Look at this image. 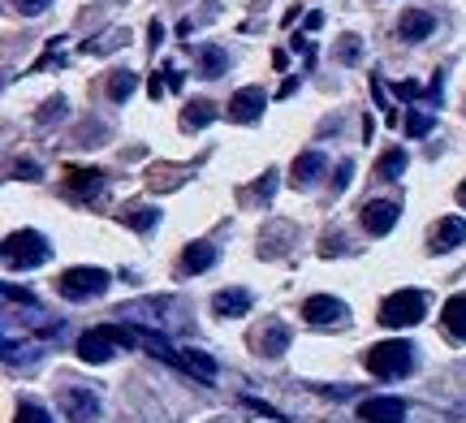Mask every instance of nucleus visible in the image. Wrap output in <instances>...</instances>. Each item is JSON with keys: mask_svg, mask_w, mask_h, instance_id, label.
<instances>
[{"mask_svg": "<svg viewBox=\"0 0 466 423\" xmlns=\"http://www.w3.org/2000/svg\"><path fill=\"white\" fill-rule=\"evenodd\" d=\"M130 346H143V333L130 328V324H100L78 337V358L83 363H108L116 350H130Z\"/></svg>", "mask_w": 466, "mask_h": 423, "instance_id": "1", "label": "nucleus"}, {"mask_svg": "<svg viewBox=\"0 0 466 423\" xmlns=\"http://www.w3.org/2000/svg\"><path fill=\"white\" fill-rule=\"evenodd\" d=\"M367 372L380 376V380H393V376H406L415 368V346L410 341H376V346H367Z\"/></svg>", "mask_w": 466, "mask_h": 423, "instance_id": "2", "label": "nucleus"}, {"mask_svg": "<svg viewBox=\"0 0 466 423\" xmlns=\"http://www.w3.org/2000/svg\"><path fill=\"white\" fill-rule=\"evenodd\" d=\"M48 255H52L48 237L35 234V229H17V234L5 237V268H14V272L39 268V264H48Z\"/></svg>", "mask_w": 466, "mask_h": 423, "instance_id": "3", "label": "nucleus"}, {"mask_svg": "<svg viewBox=\"0 0 466 423\" xmlns=\"http://www.w3.org/2000/svg\"><path fill=\"white\" fill-rule=\"evenodd\" d=\"M423 316H428V298H423L419 289H398V294H389L380 303V316H376V320H380L384 328H415Z\"/></svg>", "mask_w": 466, "mask_h": 423, "instance_id": "4", "label": "nucleus"}, {"mask_svg": "<svg viewBox=\"0 0 466 423\" xmlns=\"http://www.w3.org/2000/svg\"><path fill=\"white\" fill-rule=\"evenodd\" d=\"M56 289H61V298H69V303L100 298L104 289H108V272L104 268H69V272H61Z\"/></svg>", "mask_w": 466, "mask_h": 423, "instance_id": "5", "label": "nucleus"}, {"mask_svg": "<svg viewBox=\"0 0 466 423\" xmlns=\"http://www.w3.org/2000/svg\"><path fill=\"white\" fill-rule=\"evenodd\" d=\"M56 407H61V415L74 423H86V419H96L100 415V398L91 389H78V385H66L61 389V398H56Z\"/></svg>", "mask_w": 466, "mask_h": 423, "instance_id": "6", "label": "nucleus"}, {"mask_svg": "<svg viewBox=\"0 0 466 423\" xmlns=\"http://www.w3.org/2000/svg\"><path fill=\"white\" fill-rule=\"evenodd\" d=\"M346 303L341 298H329V294H316V298H307L302 303V320L316 324V328H329V324H346Z\"/></svg>", "mask_w": 466, "mask_h": 423, "instance_id": "7", "label": "nucleus"}, {"mask_svg": "<svg viewBox=\"0 0 466 423\" xmlns=\"http://www.w3.org/2000/svg\"><path fill=\"white\" fill-rule=\"evenodd\" d=\"M359 220H363L367 234H389L393 225L401 220V207L393 204V199H371V204H363V212H359Z\"/></svg>", "mask_w": 466, "mask_h": 423, "instance_id": "8", "label": "nucleus"}, {"mask_svg": "<svg viewBox=\"0 0 466 423\" xmlns=\"http://www.w3.org/2000/svg\"><path fill=\"white\" fill-rule=\"evenodd\" d=\"M359 419L367 423H401L406 419V402L401 398H367L359 407Z\"/></svg>", "mask_w": 466, "mask_h": 423, "instance_id": "9", "label": "nucleus"}, {"mask_svg": "<svg viewBox=\"0 0 466 423\" xmlns=\"http://www.w3.org/2000/svg\"><path fill=\"white\" fill-rule=\"evenodd\" d=\"M319 173H324V156H319V152L294 156V165H289V186H294V190H311L319 182Z\"/></svg>", "mask_w": 466, "mask_h": 423, "instance_id": "10", "label": "nucleus"}, {"mask_svg": "<svg viewBox=\"0 0 466 423\" xmlns=\"http://www.w3.org/2000/svg\"><path fill=\"white\" fill-rule=\"evenodd\" d=\"M250 346L259 350V355H268V358H277V355H285L289 350V328H285L281 320H268L255 337H250Z\"/></svg>", "mask_w": 466, "mask_h": 423, "instance_id": "11", "label": "nucleus"}, {"mask_svg": "<svg viewBox=\"0 0 466 423\" xmlns=\"http://www.w3.org/2000/svg\"><path fill=\"white\" fill-rule=\"evenodd\" d=\"M264 104H268V96L259 86H242V91L229 100V121H242V126H247V121H255L264 113Z\"/></svg>", "mask_w": 466, "mask_h": 423, "instance_id": "12", "label": "nucleus"}, {"mask_svg": "<svg viewBox=\"0 0 466 423\" xmlns=\"http://www.w3.org/2000/svg\"><path fill=\"white\" fill-rule=\"evenodd\" d=\"M432 31H436V17L428 9H406L398 22V39H406V44H423Z\"/></svg>", "mask_w": 466, "mask_h": 423, "instance_id": "13", "label": "nucleus"}, {"mask_svg": "<svg viewBox=\"0 0 466 423\" xmlns=\"http://www.w3.org/2000/svg\"><path fill=\"white\" fill-rule=\"evenodd\" d=\"M66 190L74 199H96L104 190V173L100 169H66Z\"/></svg>", "mask_w": 466, "mask_h": 423, "instance_id": "14", "label": "nucleus"}, {"mask_svg": "<svg viewBox=\"0 0 466 423\" xmlns=\"http://www.w3.org/2000/svg\"><path fill=\"white\" fill-rule=\"evenodd\" d=\"M466 242V220L462 217H445L432 229V251H453Z\"/></svg>", "mask_w": 466, "mask_h": 423, "instance_id": "15", "label": "nucleus"}, {"mask_svg": "<svg viewBox=\"0 0 466 423\" xmlns=\"http://www.w3.org/2000/svg\"><path fill=\"white\" fill-rule=\"evenodd\" d=\"M212 311L225 316V320H238V316H247L250 311V294L247 289H220L217 298H212Z\"/></svg>", "mask_w": 466, "mask_h": 423, "instance_id": "16", "label": "nucleus"}, {"mask_svg": "<svg viewBox=\"0 0 466 423\" xmlns=\"http://www.w3.org/2000/svg\"><path fill=\"white\" fill-rule=\"evenodd\" d=\"M182 372H190V376H199V380H217V363L203 355V350H177V358H173Z\"/></svg>", "mask_w": 466, "mask_h": 423, "instance_id": "17", "label": "nucleus"}, {"mask_svg": "<svg viewBox=\"0 0 466 423\" xmlns=\"http://www.w3.org/2000/svg\"><path fill=\"white\" fill-rule=\"evenodd\" d=\"M212 264H217V247H212V242H190V247L182 251V268L186 272H208Z\"/></svg>", "mask_w": 466, "mask_h": 423, "instance_id": "18", "label": "nucleus"}, {"mask_svg": "<svg viewBox=\"0 0 466 423\" xmlns=\"http://www.w3.org/2000/svg\"><path fill=\"white\" fill-rule=\"evenodd\" d=\"M406 165H410L406 147H389V152H384L380 160H376V177H384V182H401Z\"/></svg>", "mask_w": 466, "mask_h": 423, "instance_id": "19", "label": "nucleus"}, {"mask_svg": "<svg viewBox=\"0 0 466 423\" xmlns=\"http://www.w3.org/2000/svg\"><path fill=\"white\" fill-rule=\"evenodd\" d=\"M441 320L458 341H466V294H453L450 303L441 307Z\"/></svg>", "mask_w": 466, "mask_h": 423, "instance_id": "20", "label": "nucleus"}, {"mask_svg": "<svg viewBox=\"0 0 466 423\" xmlns=\"http://www.w3.org/2000/svg\"><path fill=\"white\" fill-rule=\"evenodd\" d=\"M208 121H217V104H212V100H195V104H186V113H182V130H203Z\"/></svg>", "mask_w": 466, "mask_h": 423, "instance_id": "21", "label": "nucleus"}, {"mask_svg": "<svg viewBox=\"0 0 466 423\" xmlns=\"http://www.w3.org/2000/svg\"><path fill=\"white\" fill-rule=\"evenodd\" d=\"M225 69H229V56H225L217 44H203L199 48V74L203 78H220Z\"/></svg>", "mask_w": 466, "mask_h": 423, "instance_id": "22", "label": "nucleus"}, {"mask_svg": "<svg viewBox=\"0 0 466 423\" xmlns=\"http://www.w3.org/2000/svg\"><path fill=\"white\" fill-rule=\"evenodd\" d=\"M134 86H138V74H130V69H113V78H108V100L113 104L130 100Z\"/></svg>", "mask_w": 466, "mask_h": 423, "instance_id": "23", "label": "nucleus"}, {"mask_svg": "<svg viewBox=\"0 0 466 423\" xmlns=\"http://www.w3.org/2000/svg\"><path fill=\"white\" fill-rule=\"evenodd\" d=\"M182 173H190L182 165V169H173V165H156V169L147 173V186L151 190H173V186H182Z\"/></svg>", "mask_w": 466, "mask_h": 423, "instance_id": "24", "label": "nucleus"}, {"mask_svg": "<svg viewBox=\"0 0 466 423\" xmlns=\"http://www.w3.org/2000/svg\"><path fill=\"white\" fill-rule=\"evenodd\" d=\"M121 220H126L130 229H138V234H147L151 225L160 220V212H156V207H130V212H121Z\"/></svg>", "mask_w": 466, "mask_h": 423, "instance_id": "25", "label": "nucleus"}, {"mask_svg": "<svg viewBox=\"0 0 466 423\" xmlns=\"http://www.w3.org/2000/svg\"><path fill=\"white\" fill-rule=\"evenodd\" d=\"M121 44H130V31H108L100 39V44H86L83 52H91V56H100V52H113V48H121Z\"/></svg>", "mask_w": 466, "mask_h": 423, "instance_id": "26", "label": "nucleus"}, {"mask_svg": "<svg viewBox=\"0 0 466 423\" xmlns=\"http://www.w3.org/2000/svg\"><path fill=\"white\" fill-rule=\"evenodd\" d=\"M14 423H56V419H52L44 407H35V402H22V407H17V419H14Z\"/></svg>", "mask_w": 466, "mask_h": 423, "instance_id": "27", "label": "nucleus"}, {"mask_svg": "<svg viewBox=\"0 0 466 423\" xmlns=\"http://www.w3.org/2000/svg\"><path fill=\"white\" fill-rule=\"evenodd\" d=\"M428 130H432V113H406V135L410 138H419V135H428Z\"/></svg>", "mask_w": 466, "mask_h": 423, "instance_id": "28", "label": "nucleus"}, {"mask_svg": "<svg viewBox=\"0 0 466 423\" xmlns=\"http://www.w3.org/2000/svg\"><path fill=\"white\" fill-rule=\"evenodd\" d=\"M371 96H376V104L384 108V126H398V113L389 108V100H384V83L376 78V74H371Z\"/></svg>", "mask_w": 466, "mask_h": 423, "instance_id": "29", "label": "nucleus"}, {"mask_svg": "<svg viewBox=\"0 0 466 423\" xmlns=\"http://www.w3.org/2000/svg\"><path fill=\"white\" fill-rule=\"evenodd\" d=\"M48 5H52V0H14V9L22 17H39L44 9H48Z\"/></svg>", "mask_w": 466, "mask_h": 423, "instance_id": "30", "label": "nucleus"}, {"mask_svg": "<svg viewBox=\"0 0 466 423\" xmlns=\"http://www.w3.org/2000/svg\"><path fill=\"white\" fill-rule=\"evenodd\" d=\"M341 61H359V35H341V48H337Z\"/></svg>", "mask_w": 466, "mask_h": 423, "instance_id": "31", "label": "nucleus"}, {"mask_svg": "<svg viewBox=\"0 0 466 423\" xmlns=\"http://www.w3.org/2000/svg\"><path fill=\"white\" fill-rule=\"evenodd\" d=\"M61 113H66V100L56 96V100H48V104H44V113H39V121L48 126V121H52V117H61Z\"/></svg>", "mask_w": 466, "mask_h": 423, "instance_id": "32", "label": "nucleus"}, {"mask_svg": "<svg viewBox=\"0 0 466 423\" xmlns=\"http://www.w3.org/2000/svg\"><path fill=\"white\" fill-rule=\"evenodd\" d=\"M350 173H354V165H350V160H346V165L337 169V182H333V190H337V195H341V190L350 186Z\"/></svg>", "mask_w": 466, "mask_h": 423, "instance_id": "33", "label": "nucleus"}, {"mask_svg": "<svg viewBox=\"0 0 466 423\" xmlns=\"http://www.w3.org/2000/svg\"><path fill=\"white\" fill-rule=\"evenodd\" d=\"M17 177H26V182H35L39 177V165H31V160H22V165H14Z\"/></svg>", "mask_w": 466, "mask_h": 423, "instance_id": "34", "label": "nucleus"}, {"mask_svg": "<svg viewBox=\"0 0 466 423\" xmlns=\"http://www.w3.org/2000/svg\"><path fill=\"white\" fill-rule=\"evenodd\" d=\"M341 247H346V242H341V237H333V234H329V237H324V247H319V251H324V255H337V251H341Z\"/></svg>", "mask_w": 466, "mask_h": 423, "instance_id": "35", "label": "nucleus"}, {"mask_svg": "<svg viewBox=\"0 0 466 423\" xmlns=\"http://www.w3.org/2000/svg\"><path fill=\"white\" fill-rule=\"evenodd\" d=\"M458 204L466 207V182H462V186H458Z\"/></svg>", "mask_w": 466, "mask_h": 423, "instance_id": "36", "label": "nucleus"}]
</instances>
